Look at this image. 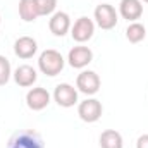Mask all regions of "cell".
Instances as JSON below:
<instances>
[{
  "label": "cell",
  "instance_id": "cell-6",
  "mask_svg": "<svg viewBox=\"0 0 148 148\" xmlns=\"http://www.w3.org/2000/svg\"><path fill=\"white\" fill-rule=\"evenodd\" d=\"M53 100L57 102L59 107H64V109L74 107L77 103V90L74 86H71L69 83H60L55 86Z\"/></svg>",
  "mask_w": 148,
  "mask_h": 148
},
{
  "label": "cell",
  "instance_id": "cell-18",
  "mask_svg": "<svg viewBox=\"0 0 148 148\" xmlns=\"http://www.w3.org/2000/svg\"><path fill=\"white\" fill-rule=\"evenodd\" d=\"M36 5L40 16H50L57 9V0H36Z\"/></svg>",
  "mask_w": 148,
  "mask_h": 148
},
{
  "label": "cell",
  "instance_id": "cell-17",
  "mask_svg": "<svg viewBox=\"0 0 148 148\" xmlns=\"http://www.w3.org/2000/svg\"><path fill=\"white\" fill-rule=\"evenodd\" d=\"M12 76V69H10V62L7 57L0 55V86H5L9 83Z\"/></svg>",
  "mask_w": 148,
  "mask_h": 148
},
{
  "label": "cell",
  "instance_id": "cell-7",
  "mask_svg": "<svg viewBox=\"0 0 148 148\" xmlns=\"http://www.w3.org/2000/svg\"><path fill=\"white\" fill-rule=\"evenodd\" d=\"M93 33H95V23L86 16L76 19V23L71 26V36L77 43H84V41L91 40Z\"/></svg>",
  "mask_w": 148,
  "mask_h": 148
},
{
  "label": "cell",
  "instance_id": "cell-5",
  "mask_svg": "<svg viewBox=\"0 0 148 148\" xmlns=\"http://www.w3.org/2000/svg\"><path fill=\"white\" fill-rule=\"evenodd\" d=\"M102 112H103V107L97 98H86L77 105V115L84 122H97L102 117Z\"/></svg>",
  "mask_w": 148,
  "mask_h": 148
},
{
  "label": "cell",
  "instance_id": "cell-2",
  "mask_svg": "<svg viewBox=\"0 0 148 148\" xmlns=\"http://www.w3.org/2000/svg\"><path fill=\"white\" fill-rule=\"evenodd\" d=\"M7 148H45V147H43L41 136L36 131L24 129V131L14 133V136L9 140V147Z\"/></svg>",
  "mask_w": 148,
  "mask_h": 148
},
{
  "label": "cell",
  "instance_id": "cell-8",
  "mask_svg": "<svg viewBox=\"0 0 148 148\" xmlns=\"http://www.w3.org/2000/svg\"><path fill=\"white\" fill-rule=\"evenodd\" d=\"M91 60H93V52L88 47H84V45L73 47L69 50V53H67V62H69V66L74 67V69H83Z\"/></svg>",
  "mask_w": 148,
  "mask_h": 148
},
{
  "label": "cell",
  "instance_id": "cell-4",
  "mask_svg": "<svg viewBox=\"0 0 148 148\" xmlns=\"http://www.w3.org/2000/svg\"><path fill=\"white\" fill-rule=\"evenodd\" d=\"M93 16H95V23L98 24V28H102L105 31L115 28V24L119 21L117 19V12H115V9L112 7L110 3H100V5H97Z\"/></svg>",
  "mask_w": 148,
  "mask_h": 148
},
{
  "label": "cell",
  "instance_id": "cell-16",
  "mask_svg": "<svg viewBox=\"0 0 148 148\" xmlns=\"http://www.w3.org/2000/svg\"><path fill=\"white\" fill-rule=\"evenodd\" d=\"M147 36V29H145V26L141 24V23H131L129 26H127V29H126V38L131 41V43H140V41H143Z\"/></svg>",
  "mask_w": 148,
  "mask_h": 148
},
{
  "label": "cell",
  "instance_id": "cell-19",
  "mask_svg": "<svg viewBox=\"0 0 148 148\" xmlns=\"http://www.w3.org/2000/svg\"><path fill=\"white\" fill-rule=\"evenodd\" d=\"M136 148H148V134H141L136 141Z\"/></svg>",
  "mask_w": 148,
  "mask_h": 148
},
{
  "label": "cell",
  "instance_id": "cell-21",
  "mask_svg": "<svg viewBox=\"0 0 148 148\" xmlns=\"http://www.w3.org/2000/svg\"><path fill=\"white\" fill-rule=\"evenodd\" d=\"M0 23H2V17H0Z\"/></svg>",
  "mask_w": 148,
  "mask_h": 148
},
{
  "label": "cell",
  "instance_id": "cell-20",
  "mask_svg": "<svg viewBox=\"0 0 148 148\" xmlns=\"http://www.w3.org/2000/svg\"><path fill=\"white\" fill-rule=\"evenodd\" d=\"M141 2H145V3H148V0H141Z\"/></svg>",
  "mask_w": 148,
  "mask_h": 148
},
{
  "label": "cell",
  "instance_id": "cell-10",
  "mask_svg": "<svg viewBox=\"0 0 148 148\" xmlns=\"http://www.w3.org/2000/svg\"><path fill=\"white\" fill-rule=\"evenodd\" d=\"M26 103L31 110H43L50 103V93L41 86L31 88L26 95Z\"/></svg>",
  "mask_w": 148,
  "mask_h": 148
},
{
  "label": "cell",
  "instance_id": "cell-3",
  "mask_svg": "<svg viewBox=\"0 0 148 148\" xmlns=\"http://www.w3.org/2000/svg\"><path fill=\"white\" fill-rule=\"evenodd\" d=\"M100 84H102L100 76L95 71H83V73L77 74V77H76V88H77V91H81V93H84L88 97L98 93Z\"/></svg>",
  "mask_w": 148,
  "mask_h": 148
},
{
  "label": "cell",
  "instance_id": "cell-12",
  "mask_svg": "<svg viewBox=\"0 0 148 148\" xmlns=\"http://www.w3.org/2000/svg\"><path fill=\"white\" fill-rule=\"evenodd\" d=\"M38 50V43L31 36H21L14 43V53L19 59H31Z\"/></svg>",
  "mask_w": 148,
  "mask_h": 148
},
{
  "label": "cell",
  "instance_id": "cell-15",
  "mask_svg": "<svg viewBox=\"0 0 148 148\" xmlns=\"http://www.w3.org/2000/svg\"><path fill=\"white\" fill-rule=\"evenodd\" d=\"M122 147H124L122 136L115 129H105L100 134V148H122Z\"/></svg>",
  "mask_w": 148,
  "mask_h": 148
},
{
  "label": "cell",
  "instance_id": "cell-14",
  "mask_svg": "<svg viewBox=\"0 0 148 148\" xmlns=\"http://www.w3.org/2000/svg\"><path fill=\"white\" fill-rule=\"evenodd\" d=\"M19 17L26 23H33L40 17L36 0H19Z\"/></svg>",
  "mask_w": 148,
  "mask_h": 148
},
{
  "label": "cell",
  "instance_id": "cell-11",
  "mask_svg": "<svg viewBox=\"0 0 148 148\" xmlns=\"http://www.w3.org/2000/svg\"><path fill=\"white\" fill-rule=\"evenodd\" d=\"M119 14L124 19H127L131 23H136L143 16V2L141 0H121Z\"/></svg>",
  "mask_w": 148,
  "mask_h": 148
},
{
  "label": "cell",
  "instance_id": "cell-13",
  "mask_svg": "<svg viewBox=\"0 0 148 148\" xmlns=\"http://www.w3.org/2000/svg\"><path fill=\"white\" fill-rule=\"evenodd\" d=\"M14 81L19 84V86H23V88H29V86H33L35 83H36V69L35 67H31V66H28V64H23V66H19L16 71H14Z\"/></svg>",
  "mask_w": 148,
  "mask_h": 148
},
{
  "label": "cell",
  "instance_id": "cell-9",
  "mask_svg": "<svg viewBox=\"0 0 148 148\" xmlns=\"http://www.w3.org/2000/svg\"><path fill=\"white\" fill-rule=\"evenodd\" d=\"M48 29L55 36H60V38L66 36L69 33V29H71V17H69V14L62 12V10L53 12L50 21H48Z\"/></svg>",
  "mask_w": 148,
  "mask_h": 148
},
{
  "label": "cell",
  "instance_id": "cell-1",
  "mask_svg": "<svg viewBox=\"0 0 148 148\" xmlns=\"http://www.w3.org/2000/svg\"><path fill=\"white\" fill-rule=\"evenodd\" d=\"M64 64H66V60L60 55V52H57L53 48H48V50L41 52L40 57H38V69L43 74L50 76V77L60 74V71L64 69Z\"/></svg>",
  "mask_w": 148,
  "mask_h": 148
}]
</instances>
